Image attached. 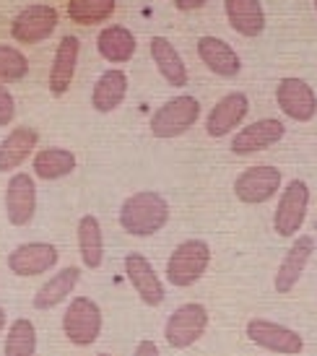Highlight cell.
<instances>
[{
  "mask_svg": "<svg viewBox=\"0 0 317 356\" xmlns=\"http://www.w3.org/2000/svg\"><path fill=\"white\" fill-rule=\"evenodd\" d=\"M76 237H79V252H81L83 266L91 268V270H97V268L104 263V234H101L99 218L91 216V213L81 216Z\"/></svg>",
  "mask_w": 317,
  "mask_h": 356,
  "instance_id": "cell-24",
  "label": "cell"
},
{
  "mask_svg": "<svg viewBox=\"0 0 317 356\" xmlns=\"http://www.w3.org/2000/svg\"><path fill=\"white\" fill-rule=\"evenodd\" d=\"M79 159L70 149H60V146H50V149H40L34 154V175L40 179H60L68 177L76 169Z\"/></svg>",
  "mask_w": 317,
  "mask_h": 356,
  "instance_id": "cell-26",
  "label": "cell"
},
{
  "mask_svg": "<svg viewBox=\"0 0 317 356\" xmlns=\"http://www.w3.org/2000/svg\"><path fill=\"white\" fill-rule=\"evenodd\" d=\"M312 252H315V237L299 234L294 239V245L288 248V252L284 255V260H281L276 276H273V286H276L278 294H291L294 291V286L302 281L304 270H307Z\"/></svg>",
  "mask_w": 317,
  "mask_h": 356,
  "instance_id": "cell-12",
  "label": "cell"
},
{
  "mask_svg": "<svg viewBox=\"0 0 317 356\" xmlns=\"http://www.w3.org/2000/svg\"><path fill=\"white\" fill-rule=\"evenodd\" d=\"M29 73V60L21 50L10 44H0V83L6 81H21Z\"/></svg>",
  "mask_w": 317,
  "mask_h": 356,
  "instance_id": "cell-29",
  "label": "cell"
},
{
  "mask_svg": "<svg viewBox=\"0 0 317 356\" xmlns=\"http://www.w3.org/2000/svg\"><path fill=\"white\" fill-rule=\"evenodd\" d=\"M133 356H161L158 354V346L154 343V341H140L138 346H136V351H133Z\"/></svg>",
  "mask_w": 317,
  "mask_h": 356,
  "instance_id": "cell-31",
  "label": "cell"
},
{
  "mask_svg": "<svg viewBox=\"0 0 317 356\" xmlns=\"http://www.w3.org/2000/svg\"><path fill=\"white\" fill-rule=\"evenodd\" d=\"M99 356H109V354H99Z\"/></svg>",
  "mask_w": 317,
  "mask_h": 356,
  "instance_id": "cell-34",
  "label": "cell"
},
{
  "mask_svg": "<svg viewBox=\"0 0 317 356\" xmlns=\"http://www.w3.org/2000/svg\"><path fill=\"white\" fill-rule=\"evenodd\" d=\"M284 136H286V128H284V122L276 118L250 122L247 128H242L237 136L231 138V154H237V156L258 154V151H266V149H270V146H276Z\"/></svg>",
  "mask_w": 317,
  "mask_h": 356,
  "instance_id": "cell-16",
  "label": "cell"
},
{
  "mask_svg": "<svg viewBox=\"0 0 317 356\" xmlns=\"http://www.w3.org/2000/svg\"><path fill=\"white\" fill-rule=\"evenodd\" d=\"M151 58L156 63L158 73L164 76L169 86H188V65H185V60L179 58V52L174 50V44L164 37H154L151 40Z\"/></svg>",
  "mask_w": 317,
  "mask_h": 356,
  "instance_id": "cell-22",
  "label": "cell"
},
{
  "mask_svg": "<svg viewBox=\"0 0 317 356\" xmlns=\"http://www.w3.org/2000/svg\"><path fill=\"white\" fill-rule=\"evenodd\" d=\"M211 248L206 239H185L167 260V281L177 289H188L206 276L211 266Z\"/></svg>",
  "mask_w": 317,
  "mask_h": 356,
  "instance_id": "cell-2",
  "label": "cell"
},
{
  "mask_svg": "<svg viewBox=\"0 0 317 356\" xmlns=\"http://www.w3.org/2000/svg\"><path fill=\"white\" fill-rule=\"evenodd\" d=\"M16 118V102L10 97V91L0 83V125H10Z\"/></svg>",
  "mask_w": 317,
  "mask_h": 356,
  "instance_id": "cell-30",
  "label": "cell"
},
{
  "mask_svg": "<svg viewBox=\"0 0 317 356\" xmlns=\"http://www.w3.org/2000/svg\"><path fill=\"white\" fill-rule=\"evenodd\" d=\"M211 323V315L206 305L200 302H188V305H179L172 315H169L167 325H164V338L172 348H190L195 346L200 338L206 336Z\"/></svg>",
  "mask_w": 317,
  "mask_h": 356,
  "instance_id": "cell-3",
  "label": "cell"
},
{
  "mask_svg": "<svg viewBox=\"0 0 317 356\" xmlns=\"http://www.w3.org/2000/svg\"><path fill=\"white\" fill-rule=\"evenodd\" d=\"M281 182H284L281 169L268 167V164L247 167L234 179V195L245 206H263L281 190Z\"/></svg>",
  "mask_w": 317,
  "mask_h": 356,
  "instance_id": "cell-8",
  "label": "cell"
},
{
  "mask_svg": "<svg viewBox=\"0 0 317 356\" xmlns=\"http://www.w3.org/2000/svg\"><path fill=\"white\" fill-rule=\"evenodd\" d=\"M309 185L304 179H291L288 188L281 193L273 213V229H276L278 237H297V232L304 227L309 211Z\"/></svg>",
  "mask_w": 317,
  "mask_h": 356,
  "instance_id": "cell-7",
  "label": "cell"
},
{
  "mask_svg": "<svg viewBox=\"0 0 317 356\" xmlns=\"http://www.w3.org/2000/svg\"><path fill=\"white\" fill-rule=\"evenodd\" d=\"M115 13V0H70L68 16L73 24L81 26H91V24H101Z\"/></svg>",
  "mask_w": 317,
  "mask_h": 356,
  "instance_id": "cell-28",
  "label": "cell"
},
{
  "mask_svg": "<svg viewBox=\"0 0 317 356\" xmlns=\"http://www.w3.org/2000/svg\"><path fill=\"white\" fill-rule=\"evenodd\" d=\"M79 281H81V268L76 266L63 268L50 281H44V286H40V291L34 294V307L37 309H52V307H58L60 302H65L73 294V289L79 286Z\"/></svg>",
  "mask_w": 317,
  "mask_h": 356,
  "instance_id": "cell-23",
  "label": "cell"
},
{
  "mask_svg": "<svg viewBox=\"0 0 317 356\" xmlns=\"http://www.w3.org/2000/svg\"><path fill=\"white\" fill-rule=\"evenodd\" d=\"M79 55H81V42L79 37H63L55 50V58H52V68H50V91L52 97H63L65 91L70 89L73 83V76H76V65H79Z\"/></svg>",
  "mask_w": 317,
  "mask_h": 356,
  "instance_id": "cell-18",
  "label": "cell"
},
{
  "mask_svg": "<svg viewBox=\"0 0 317 356\" xmlns=\"http://www.w3.org/2000/svg\"><path fill=\"white\" fill-rule=\"evenodd\" d=\"M101 317L99 305L89 297H73L68 309L63 315V333L73 346H91L101 336Z\"/></svg>",
  "mask_w": 317,
  "mask_h": 356,
  "instance_id": "cell-5",
  "label": "cell"
},
{
  "mask_svg": "<svg viewBox=\"0 0 317 356\" xmlns=\"http://www.w3.org/2000/svg\"><path fill=\"white\" fill-rule=\"evenodd\" d=\"M58 26V10L52 6L37 3V6H26L19 16L10 24V37L21 44H37V42L47 40Z\"/></svg>",
  "mask_w": 317,
  "mask_h": 356,
  "instance_id": "cell-10",
  "label": "cell"
},
{
  "mask_svg": "<svg viewBox=\"0 0 317 356\" xmlns=\"http://www.w3.org/2000/svg\"><path fill=\"white\" fill-rule=\"evenodd\" d=\"M3 327H6V309L0 307V333H3Z\"/></svg>",
  "mask_w": 317,
  "mask_h": 356,
  "instance_id": "cell-33",
  "label": "cell"
},
{
  "mask_svg": "<svg viewBox=\"0 0 317 356\" xmlns=\"http://www.w3.org/2000/svg\"><path fill=\"white\" fill-rule=\"evenodd\" d=\"M276 104L288 120L309 122L317 115V94L304 79H284L276 86Z\"/></svg>",
  "mask_w": 317,
  "mask_h": 356,
  "instance_id": "cell-9",
  "label": "cell"
},
{
  "mask_svg": "<svg viewBox=\"0 0 317 356\" xmlns=\"http://www.w3.org/2000/svg\"><path fill=\"white\" fill-rule=\"evenodd\" d=\"M250 112V99L245 91H229L227 97L213 104L206 118V133L211 138H224L231 130L242 128V122Z\"/></svg>",
  "mask_w": 317,
  "mask_h": 356,
  "instance_id": "cell-11",
  "label": "cell"
},
{
  "mask_svg": "<svg viewBox=\"0 0 317 356\" xmlns=\"http://www.w3.org/2000/svg\"><path fill=\"white\" fill-rule=\"evenodd\" d=\"M198 58L203 60V65L211 73H216L221 79H237L242 73V58L234 52L229 42L218 40V37H200Z\"/></svg>",
  "mask_w": 317,
  "mask_h": 356,
  "instance_id": "cell-17",
  "label": "cell"
},
{
  "mask_svg": "<svg viewBox=\"0 0 317 356\" xmlns=\"http://www.w3.org/2000/svg\"><path fill=\"white\" fill-rule=\"evenodd\" d=\"M37 143H40V133L34 128L21 125V128L10 130L8 136L3 138V143H0V172L19 169L34 154Z\"/></svg>",
  "mask_w": 317,
  "mask_h": 356,
  "instance_id": "cell-21",
  "label": "cell"
},
{
  "mask_svg": "<svg viewBox=\"0 0 317 356\" xmlns=\"http://www.w3.org/2000/svg\"><path fill=\"white\" fill-rule=\"evenodd\" d=\"M209 0H174V6L177 10H195V8H203Z\"/></svg>",
  "mask_w": 317,
  "mask_h": 356,
  "instance_id": "cell-32",
  "label": "cell"
},
{
  "mask_svg": "<svg viewBox=\"0 0 317 356\" xmlns=\"http://www.w3.org/2000/svg\"><path fill=\"white\" fill-rule=\"evenodd\" d=\"M37 213V185L31 175L19 172L6 188V216L13 227H26Z\"/></svg>",
  "mask_w": 317,
  "mask_h": 356,
  "instance_id": "cell-13",
  "label": "cell"
},
{
  "mask_svg": "<svg viewBox=\"0 0 317 356\" xmlns=\"http://www.w3.org/2000/svg\"><path fill=\"white\" fill-rule=\"evenodd\" d=\"M37 354V327L31 320H13L6 336V356H34Z\"/></svg>",
  "mask_w": 317,
  "mask_h": 356,
  "instance_id": "cell-27",
  "label": "cell"
},
{
  "mask_svg": "<svg viewBox=\"0 0 317 356\" xmlns=\"http://www.w3.org/2000/svg\"><path fill=\"white\" fill-rule=\"evenodd\" d=\"M136 37L133 31L125 29V26H107V29L99 31L97 37V50L107 63H128L133 55H136Z\"/></svg>",
  "mask_w": 317,
  "mask_h": 356,
  "instance_id": "cell-25",
  "label": "cell"
},
{
  "mask_svg": "<svg viewBox=\"0 0 317 356\" xmlns=\"http://www.w3.org/2000/svg\"><path fill=\"white\" fill-rule=\"evenodd\" d=\"M125 276H128L130 286L136 289V294L140 297V302L149 307H158L164 302V284L158 273L154 270L151 260L140 252H130L125 257Z\"/></svg>",
  "mask_w": 317,
  "mask_h": 356,
  "instance_id": "cell-14",
  "label": "cell"
},
{
  "mask_svg": "<svg viewBox=\"0 0 317 356\" xmlns=\"http://www.w3.org/2000/svg\"><path fill=\"white\" fill-rule=\"evenodd\" d=\"M169 200L156 190H138L120 206V227L130 237H154L169 224Z\"/></svg>",
  "mask_w": 317,
  "mask_h": 356,
  "instance_id": "cell-1",
  "label": "cell"
},
{
  "mask_svg": "<svg viewBox=\"0 0 317 356\" xmlns=\"http://www.w3.org/2000/svg\"><path fill=\"white\" fill-rule=\"evenodd\" d=\"M200 118V102L190 94L174 97V99L164 102L161 107L151 115L149 128L156 138H179L185 136Z\"/></svg>",
  "mask_w": 317,
  "mask_h": 356,
  "instance_id": "cell-4",
  "label": "cell"
},
{
  "mask_svg": "<svg viewBox=\"0 0 317 356\" xmlns=\"http://www.w3.org/2000/svg\"><path fill=\"white\" fill-rule=\"evenodd\" d=\"M315 6H317V0H315Z\"/></svg>",
  "mask_w": 317,
  "mask_h": 356,
  "instance_id": "cell-35",
  "label": "cell"
},
{
  "mask_svg": "<svg viewBox=\"0 0 317 356\" xmlns=\"http://www.w3.org/2000/svg\"><path fill=\"white\" fill-rule=\"evenodd\" d=\"M245 336L250 343H255L263 351L281 356H299L304 351V338L299 336L297 330L281 325L276 320H268V317H252L247 320L245 327Z\"/></svg>",
  "mask_w": 317,
  "mask_h": 356,
  "instance_id": "cell-6",
  "label": "cell"
},
{
  "mask_svg": "<svg viewBox=\"0 0 317 356\" xmlns=\"http://www.w3.org/2000/svg\"><path fill=\"white\" fill-rule=\"evenodd\" d=\"M58 248L50 242H26L8 255V268L16 276H42L58 266Z\"/></svg>",
  "mask_w": 317,
  "mask_h": 356,
  "instance_id": "cell-15",
  "label": "cell"
},
{
  "mask_svg": "<svg viewBox=\"0 0 317 356\" xmlns=\"http://www.w3.org/2000/svg\"><path fill=\"white\" fill-rule=\"evenodd\" d=\"M229 26L242 37H260L266 31V10L260 0H224Z\"/></svg>",
  "mask_w": 317,
  "mask_h": 356,
  "instance_id": "cell-19",
  "label": "cell"
},
{
  "mask_svg": "<svg viewBox=\"0 0 317 356\" xmlns=\"http://www.w3.org/2000/svg\"><path fill=\"white\" fill-rule=\"evenodd\" d=\"M125 97H128V76H125V70L109 68L94 83L91 107L101 112V115H109V112H115L125 102Z\"/></svg>",
  "mask_w": 317,
  "mask_h": 356,
  "instance_id": "cell-20",
  "label": "cell"
}]
</instances>
